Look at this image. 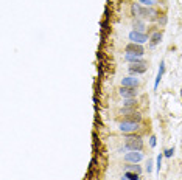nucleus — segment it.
<instances>
[{
    "label": "nucleus",
    "mask_w": 182,
    "mask_h": 180,
    "mask_svg": "<svg viewBox=\"0 0 182 180\" xmlns=\"http://www.w3.org/2000/svg\"><path fill=\"white\" fill-rule=\"evenodd\" d=\"M146 171H148V172H151V171H153V161H151V160H148V166H146Z\"/></svg>",
    "instance_id": "23"
},
{
    "label": "nucleus",
    "mask_w": 182,
    "mask_h": 180,
    "mask_svg": "<svg viewBox=\"0 0 182 180\" xmlns=\"http://www.w3.org/2000/svg\"><path fill=\"white\" fill-rule=\"evenodd\" d=\"M180 96H182V90H180Z\"/></svg>",
    "instance_id": "24"
},
{
    "label": "nucleus",
    "mask_w": 182,
    "mask_h": 180,
    "mask_svg": "<svg viewBox=\"0 0 182 180\" xmlns=\"http://www.w3.org/2000/svg\"><path fill=\"white\" fill-rule=\"evenodd\" d=\"M145 71H146V64L145 62H139V64L129 65V73L131 75H142Z\"/></svg>",
    "instance_id": "7"
},
{
    "label": "nucleus",
    "mask_w": 182,
    "mask_h": 180,
    "mask_svg": "<svg viewBox=\"0 0 182 180\" xmlns=\"http://www.w3.org/2000/svg\"><path fill=\"white\" fill-rule=\"evenodd\" d=\"M126 53H128V54H135V56H143L145 50H143V47H142L140 44L131 42V44L126 45Z\"/></svg>",
    "instance_id": "4"
},
{
    "label": "nucleus",
    "mask_w": 182,
    "mask_h": 180,
    "mask_svg": "<svg viewBox=\"0 0 182 180\" xmlns=\"http://www.w3.org/2000/svg\"><path fill=\"white\" fill-rule=\"evenodd\" d=\"M126 171H131V172H137V174H140V172H142V168H140L139 165L132 163V165H126Z\"/></svg>",
    "instance_id": "15"
},
{
    "label": "nucleus",
    "mask_w": 182,
    "mask_h": 180,
    "mask_svg": "<svg viewBox=\"0 0 182 180\" xmlns=\"http://www.w3.org/2000/svg\"><path fill=\"white\" fill-rule=\"evenodd\" d=\"M149 144H151V148H154V146H156V137H154V135L149 138Z\"/></svg>",
    "instance_id": "22"
},
{
    "label": "nucleus",
    "mask_w": 182,
    "mask_h": 180,
    "mask_svg": "<svg viewBox=\"0 0 182 180\" xmlns=\"http://www.w3.org/2000/svg\"><path fill=\"white\" fill-rule=\"evenodd\" d=\"M142 158H143V154L140 151H131V152H128L125 155V160L128 163H139Z\"/></svg>",
    "instance_id": "6"
},
{
    "label": "nucleus",
    "mask_w": 182,
    "mask_h": 180,
    "mask_svg": "<svg viewBox=\"0 0 182 180\" xmlns=\"http://www.w3.org/2000/svg\"><path fill=\"white\" fill-rule=\"evenodd\" d=\"M162 158H163V154H159L157 155V160H156V168H157V172H160V165H162Z\"/></svg>",
    "instance_id": "18"
},
{
    "label": "nucleus",
    "mask_w": 182,
    "mask_h": 180,
    "mask_svg": "<svg viewBox=\"0 0 182 180\" xmlns=\"http://www.w3.org/2000/svg\"><path fill=\"white\" fill-rule=\"evenodd\" d=\"M131 13H132V16L143 17V19H146V20H149V22H154V20L159 19V17H157L159 14H157L156 10H153V8H142L140 3H132V5H131Z\"/></svg>",
    "instance_id": "1"
},
{
    "label": "nucleus",
    "mask_w": 182,
    "mask_h": 180,
    "mask_svg": "<svg viewBox=\"0 0 182 180\" xmlns=\"http://www.w3.org/2000/svg\"><path fill=\"white\" fill-rule=\"evenodd\" d=\"M120 95H122L125 100H131V98H135L137 90L132 88V87H122V88H120Z\"/></svg>",
    "instance_id": "8"
},
{
    "label": "nucleus",
    "mask_w": 182,
    "mask_h": 180,
    "mask_svg": "<svg viewBox=\"0 0 182 180\" xmlns=\"http://www.w3.org/2000/svg\"><path fill=\"white\" fill-rule=\"evenodd\" d=\"M139 3H142V5H145L146 8H151L154 3H156V0H139Z\"/></svg>",
    "instance_id": "17"
},
{
    "label": "nucleus",
    "mask_w": 182,
    "mask_h": 180,
    "mask_svg": "<svg viewBox=\"0 0 182 180\" xmlns=\"http://www.w3.org/2000/svg\"><path fill=\"white\" fill-rule=\"evenodd\" d=\"M134 31H140V33H143V30H145V24L143 22H140V20H134Z\"/></svg>",
    "instance_id": "16"
},
{
    "label": "nucleus",
    "mask_w": 182,
    "mask_h": 180,
    "mask_svg": "<svg viewBox=\"0 0 182 180\" xmlns=\"http://www.w3.org/2000/svg\"><path fill=\"white\" fill-rule=\"evenodd\" d=\"M128 151H142L143 148V140L140 137H132V135H126V146Z\"/></svg>",
    "instance_id": "2"
},
{
    "label": "nucleus",
    "mask_w": 182,
    "mask_h": 180,
    "mask_svg": "<svg viewBox=\"0 0 182 180\" xmlns=\"http://www.w3.org/2000/svg\"><path fill=\"white\" fill-rule=\"evenodd\" d=\"M129 41L131 42H134V44H145L146 41H149L148 39V36L145 34V33H140V31H131L129 33Z\"/></svg>",
    "instance_id": "3"
},
{
    "label": "nucleus",
    "mask_w": 182,
    "mask_h": 180,
    "mask_svg": "<svg viewBox=\"0 0 182 180\" xmlns=\"http://www.w3.org/2000/svg\"><path fill=\"white\" fill-rule=\"evenodd\" d=\"M140 120H142V115H140V114H137V112H131V114H129V117H128L125 121H134V123H140Z\"/></svg>",
    "instance_id": "14"
},
{
    "label": "nucleus",
    "mask_w": 182,
    "mask_h": 180,
    "mask_svg": "<svg viewBox=\"0 0 182 180\" xmlns=\"http://www.w3.org/2000/svg\"><path fill=\"white\" fill-rule=\"evenodd\" d=\"M163 73H165V62L162 61L160 62V67H159V71H157V76H156V81H154V90L157 88V85H159V82H160L162 76H163Z\"/></svg>",
    "instance_id": "10"
},
{
    "label": "nucleus",
    "mask_w": 182,
    "mask_h": 180,
    "mask_svg": "<svg viewBox=\"0 0 182 180\" xmlns=\"http://www.w3.org/2000/svg\"><path fill=\"white\" fill-rule=\"evenodd\" d=\"M160 41H162V33H160V31L153 33V36L149 37V44H151V47H156Z\"/></svg>",
    "instance_id": "11"
},
{
    "label": "nucleus",
    "mask_w": 182,
    "mask_h": 180,
    "mask_svg": "<svg viewBox=\"0 0 182 180\" xmlns=\"http://www.w3.org/2000/svg\"><path fill=\"white\" fill-rule=\"evenodd\" d=\"M139 84H140V81L137 78H134V76H128V78H123L122 79V85L123 87H132V88H135Z\"/></svg>",
    "instance_id": "9"
},
{
    "label": "nucleus",
    "mask_w": 182,
    "mask_h": 180,
    "mask_svg": "<svg viewBox=\"0 0 182 180\" xmlns=\"http://www.w3.org/2000/svg\"><path fill=\"white\" fill-rule=\"evenodd\" d=\"M159 24H160V25H165V24H166V16H162V17L159 19Z\"/></svg>",
    "instance_id": "21"
},
{
    "label": "nucleus",
    "mask_w": 182,
    "mask_h": 180,
    "mask_svg": "<svg viewBox=\"0 0 182 180\" xmlns=\"http://www.w3.org/2000/svg\"><path fill=\"white\" fill-rule=\"evenodd\" d=\"M140 174H137V172H131V171H126L125 172V175L122 177V180H140V177H139Z\"/></svg>",
    "instance_id": "12"
},
{
    "label": "nucleus",
    "mask_w": 182,
    "mask_h": 180,
    "mask_svg": "<svg viewBox=\"0 0 182 180\" xmlns=\"http://www.w3.org/2000/svg\"><path fill=\"white\" fill-rule=\"evenodd\" d=\"M123 104H125V107H134L135 106V101H134V98H131V100H126Z\"/></svg>",
    "instance_id": "19"
},
{
    "label": "nucleus",
    "mask_w": 182,
    "mask_h": 180,
    "mask_svg": "<svg viewBox=\"0 0 182 180\" xmlns=\"http://www.w3.org/2000/svg\"><path fill=\"white\" fill-rule=\"evenodd\" d=\"M173 154H174V148H170V149H166V151H165V154H163V157H166V158H170V157H173Z\"/></svg>",
    "instance_id": "20"
},
{
    "label": "nucleus",
    "mask_w": 182,
    "mask_h": 180,
    "mask_svg": "<svg viewBox=\"0 0 182 180\" xmlns=\"http://www.w3.org/2000/svg\"><path fill=\"white\" fill-rule=\"evenodd\" d=\"M137 129H139V123H134V121H123V123H120V131L123 134L135 132Z\"/></svg>",
    "instance_id": "5"
},
{
    "label": "nucleus",
    "mask_w": 182,
    "mask_h": 180,
    "mask_svg": "<svg viewBox=\"0 0 182 180\" xmlns=\"http://www.w3.org/2000/svg\"><path fill=\"white\" fill-rule=\"evenodd\" d=\"M126 61H129V62H132V64H139V62H145L143 59H142V56H135V54H128L126 53Z\"/></svg>",
    "instance_id": "13"
}]
</instances>
